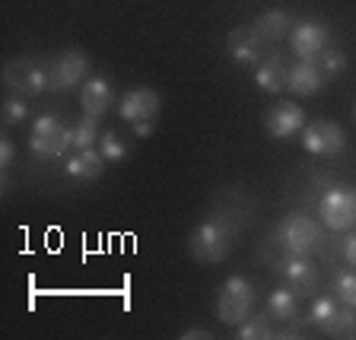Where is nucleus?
I'll list each match as a JSON object with an SVG mask.
<instances>
[{
    "label": "nucleus",
    "instance_id": "nucleus-1",
    "mask_svg": "<svg viewBox=\"0 0 356 340\" xmlns=\"http://www.w3.org/2000/svg\"><path fill=\"white\" fill-rule=\"evenodd\" d=\"M232 242H236V220H229L226 213H216L194 226L191 238H188V252L197 264H220V261H226Z\"/></svg>",
    "mask_w": 356,
    "mask_h": 340
},
{
    "label": "nucleus",
    "instance_id": "nucleus-2",
    "mask_svg": "<svg viewBox=\"0 0 356 340\" xmlns=\"http://www.w3.org/2000/svg\"><path fill=\"white\" fill-rule=\"evenodd\" d=\"M270 242L280 245V252L277 254H283V258H289V254H302L305 258V254L325 248V229H321L312 216L289 213L286 220L277 226V232L270 236Z\"/></svg>",
    "mask_w": 356,
    "mask_h": 340
},
{
    "label": "nucleus",
    "instance_id": "nucleus-3",
    "mask_svg": "<svg viewBox=\"0 0 356 340\" xmlns=\"http://www.w3.org/2000/svg\"><path fill=\"white\" fill-rule=\"evenodd\" d=\"M321 178L318 191V216L325 222V229L331 232H347L356 229V191L337 181H327V175Z\"/></svg>",
    "mask_w": 356,
    "mask_h": 340
},
{
    "label": "nucleus",
    "instance_id": "nucleus-4",
    "mask_svg": "<svg viewBox=\"0 0 356 340\" xmlns=\"http://www.w3.org/2000/svg\"><path fill=\"white\" fill-rule=\"evenodd\" d=\"M29 149L38 159H60L64 153L74 149V127H67L58 115L44 111L32 121V133H29Z\"/></svg>",
    "mask_w": 356,
    "mask_h": 340
},
{
    "label": "nucleus",
    "instance_id": "nucleus-5",
    "mask_svg": "<svg viewBox=\"0 0 356 340\" xmlns=\"http://www.w3.org/2000/svg\"><path fill=\"white\" fill-rule=\"evenodd\" d=\"M254 311V286L245 277H229L216 296V318L222 325L238 327Z\"/></svg>",
    "mask_w": 356,
    "mask_h": 340
},
{
    "label": "nucleus",
    "instance_id": "nucleus-6",
    "mask_svg": "<svg viewBox=\"0 0 356 340\" xmlns=\"http://www.w3.org/2000/svg\"><path fill=\"white\" fill-rule=\"evenodd\" d=\"M3 80L7 86H13L22 96H42L44 89H51V74L48 64L42 60H29V58H16L3 67Z\"/></svg>",
    "mask_w": 356,
    "mask_h": 340
},
{
    "label": "nucleus",
    "instance_id": "nucleus-7",
    "mask_svg": "<svg viewBox=\"0 0 356 340\" xmlns=\"http://www.w3.org/2000/svg\"><path fill=\"white\" fill-rule=\"evenodd\" d=\"M302 147L305 153L312 156H341L343 147H347V133H343V127L337 124V121H309V124L302 127Z\"/></svg>",
    "mask_w": 356,
    "mask_h": 340
},
{
    "label": "nucleus",
    "instance_id": "nucleus-8",
    "mask_svg": "<svg viewBox=\"0 0 356 340\" xmlns=\"http://www.w3.org/2000/svg\"><path fill=\"white\" fill-rule=\"evenodd\" d=\"M48 74H51V89L54 92H74L86 83L89 60L83 51L70 48V51L58 54L54 60H48Z\"/></svg>",
    "mask_w": 356,
    "mask_h": 340
},
{
    "label": "nucleus",
    "instance_id": "nucleus-9",
    "mask_svg": "<svg viewBox=\"0 0 356 340\" xmlns=\"http://www.w3.org/2000/svg\"><path fill=\"white\" fill-rule=\"evenodd\" d=\"M289 48L296 51L299 60H315L327 48V29L318 19H302L289 32Z\"/></svg>",
    "mask_w": 356,
    "mask_h": 340
},
{
    "label": "nucleus",
    "instance_id": "nucleus-10",
    "mask_svg": "<svg viewBox=\"0 0 356 340\" xmlns=\"http://www.w3.org/2000/svg\"><path fill=\"white\" fill-rule=\"evenodd\" d=\"M305 124H309V121H305V111L299 108L296 102H277L274 108L264 115V127L274 140H289V137H296V133H302Z\"/></svg>",
    "mask_w": 356,
    "mask_h": 340
},
{
    "label": "nucleus",
    "instance_id": "nucleus-11",
    "mask_svg": "<svg viewBox=\"0 0 356 340\" xmlns=\"http://www.w3.org/2000/svg\"><path fill=\"white\" fill-rule=\"evenodd\" d=\"M159 108H163V99H159V92L149 86L131 89V92H124L118 102V115L124 121H131V124H137V121H153L156 115H159Z\"/></svg>",
    "mask_w": 356,
    "mask_h": 340
},
{
    "label": "nucleus",
    "instance_id": "nucleus-12",
    "mask_svg": "<svg viewBox=\"0 0 356 340\" xmlns=\"http://www.w3.org/2000/svg\"><path fill=\"white\" fill-rule=\"evenodd\" d=\"M226 48H229V58L242 67H258L264 60V38L258 35L254 26H238L229 32L226 38Z\"/></svg>",
    "mask_w": 356,
    "mask_h": 340
},
{
    "label": "nucleus",
    "instance_id": "nucleus-13",
    "mask_svg": "<svg viewBox=\"0 0 356 340\" xmlns=\"http://www.w3.org/2000/svg\"><path fill=\"white\" fill-rule=\"evenodd\" d=\"M280 274L296 296H312V293L318 289V270H315V264H312L309 258H302V254H289L286 264L280 267Z\"/></svg>",
    "mask_w": 356,
    "mask_h": 340
},
{
    "label": "nucleus",
    "instance_id": "nucleus-14",
    "mask_svg": "<svg viewBox=\"0 0 356 340\" xmlns=\"http://www.w3.org/2000/svg\"><path fill=\"white\" fill-rule=\"evenodd\" d=\"M327 76L321 74V67L315 60H299V64L289 67V76H286V89L296 92V96H315L321 92Z\"/></svg>",
    "mask_w": 356,
    "mask_h": 340
},
{
    "label": "nucleus",
    "instance_id": "nucleus-15",
    "mask_svg": "<svg viewBox=\"0 0 356 340\" xmlns=\"http://www.w3.org/2000/svg\"><path fill=\"white\" fill-rule=\"evenodd\" d=\"M105 169V156L99 149L86 147V149H74L67 159V178L74 181H96Z\"/></svg>",
    "mask_w": 356,
    "mask_h": 340
},
{
    "label": "nucleus",
    "instance_id": "nucleus-16",
    "mask_svg": "<svg viewBox=\"0 0 356 340\" xmlns=\"http://www.w3.org/2000/svg\"><path fill=\"white\" fill-rule=\"evenodd\" d=\"M80 102H83V111H86V115H99V118H102L105 111L111 108V102H115V92H111L108 80L89 76V80L80 86Z\"/></svg>",
    "mask_w": 356,
    "mask_h": 340
},
{
    "label": "nucleus",
    "instance_id": "nucleus-17",
    "mask_svg": "<svg viewBox=\"0 0 356 340\" xmlns=\"http://www.w3.org/2000/svg\"><path fill=\"white\" fill-rule=\"evenodd\" d=\"M286 76H289V67L283 64L280 54H270V58H264L258 67H254V83H258V89H264L267 96L283 92Z\"/></svg>",
    "mask_w": 356,
    "mask_h": 340
},
{
    "label": "nucleus",
    "instance_id": "nucleus-18",
    "mask_svg": "<svg viewBox=\"0 0 356 340\" xmlns=\"http://www.w3.org/2000/svg\"><path fill=\"white\" fill-rule=\"evenodd\" d=\"M293 16L286 13V10H267L264 16H258V22H254V29H258V35L264 38V42H280L283 35H289L293 32Z\"/></svg>",
    "mask_w": 356,
    "mask_h": 340
},
{
    "label": "nucleus",
    "instance_id": "nucleus-19",
    "mask_svg": "<svg viewBox=\"0 0 356 340\" xmlns=\"http://www.w3.org/2000/svg\"><path fill=\"white\" fill-rule=\"evenodd\" d=\"M296 302H299L296 293H293L289 286H280L267 296V311H270V318L274 321H293V318H299V305Z\"/></svg>",
    "mask_w": 356,
    "mask_h": 340
},
{
    "label": "nucleus",
    "instance_id": "nucleus-20",
    "mask_svg": "<svg viewBox=\"0 0 356 340\" xmlns=\"http://www.w3.org/2000/svg\"><path fill=\"white\" fill-rule=\"evenodd\" d=\"M277 327H274V318H270V311H258V315H248V318L238 325L236 337L238 340H267V337H274Z\"/></svg>",
    "mask_w": 356,
    "mask_h": 340
},
{
    "label": "nucleus",
    "instance_id": "nucleus-21",
    "mask_svg": "<svg viewBox=\"0 0 356 340\" xmlns=\"http://www.w3.org/2000/svg\"><path fill=\"white\" fill-rule=\"evenodd\" d=\"M321 334L327 337H356V309L353 305H341L334 311V318L321 327Z\"/></svg>",
    "mask_w": 356,
    "mask_h": 340
},
{
    "label": "nucleus",
    "instance_id": "nucleus-22",
    "mask_svg": "<svg viewBox=\"0 0 356 340\" xmlns=\"http://www.w3.org/2000/svg\"><path fill=\"white\" fill-rule=\"evenodd\" d=\"M334 286V296H337V302L343 305H353L356 309V267L353 270H337L331 280Z\"/></svg>",
    "mask_w": 356,
    "mask_h": 340
},
{
    "label": "nucleus",
    "instance_id": "nucleus-23",
    "mask_svg": "<svg viewBox=\"0 0 356 340\" xmlns=\"http://www.w3.org/2000/svg\"><path fill=\"white\" fill-rule=\"evenodd\" d=\"M315 64L321 67V74L327 76V80H331V76H341L343 70H347V54L341 51V48H331V44H327L325 51L318 54V58H315Z\"/></svg>",
    "mask_w": 356,
    "mask_h": 340
},
{
    "label": "nucleus",
    "instance_id": "nucleus-24",
    "mask_svg": "<svg viewBox=\"0 0 356 340\" xmlns=\"http://www.w3.org/2000/svg\"><path fill=\"white\" fill-rule=\"evenodd\" d=\"M96 137H99V115H83L80 124L74 127V149L92 147Z\"/></svg>",
    "mask_w": 356,
    "mask_h": 340
},
{
    "label": "nucleus",
    "instance_id": "nucleus-25",
    "mask_svg": "<svg viewBox=\"0 0 356 340\" xmlns=\"http://www.w3.org/2000/svg\"><path fill=\"white\" fill-rule=\"evenodd\" d=\"M337 309H341V305H337V296H318L315 302H312V309H309V325L325 327L327 321L334 318V311Z\"/></svg>",
    "mask_w": 356,
    "mask_h": 340
},
{
    "label": "nucleus",
    "instance_id": "nucleus-26",
    "mask_svg": "<svg viewBox=\"0 0 356 340\" xmlns=\"http://www.w3.org/2000/svg\"><path fill=\"white\" fill-rule=\"evenodd\" d=\"M29 118V102L22 99V92H13V96L3 99V124L16 127Z\"/></svg>",
    "mask_w": 356,
    "mask_h": 340
},
{
    "label": "nucleus",
    "instance_id": "nucleus-27",
    "mask_svg": "<svg viewBox=\"0 0 356 340\" xmlns=\"http://www.w3.org/2000/svg\"><path fill=\"white\" fill-rule=\"evenodd\" d=\"M99 153L105 156V163H124L127 159V147L115 131H105L102 140H99Z\"/></svg>",
    "mask_w": 356,
    "mask_h": 340
},
{
    "label": "nucleus",
    "instance_id": "nucleus-28",
    "mask_svg": "<svg viewBox=\"0 0 356 340\" xmlns=\"http://www.w3.org/2000/svg\"><path fill=\"white\" fill-rule=\"evenodd\" d=\"M341 254L350 267H356V229L343 232V242H341Z\"/></svg>",
    "mask_w": 356,
    "mask_h": 340
},
{
    "label": "nucleus",
    "instance_id": "nucleus-29",
    "mask_svg": "<svg viewBox=\"0 0 356 340\" xmlns=\"http://www.w3.org/2000/svg\"><path fill=\"white\" fill-rule=\"evenodd\" d=\"M13 156H16L13 140H10V137H0V169H3V172L10 169V163H13Z\"/></svg>",
    "mask_w": 356,
    "mask_h": 340
},
{
    "label": "nucleus",
    "instance_id": "nucleus-30",
    "mask_svg": "<svg viewBox=\"0 0 356 340\" xmlns=\"http://www.w3.org/2000/svg\"><path fill=\"white\" fill-rule=\"evenodd\" d=\"M153 121H137V124H134V133H137V137H140V140H147V137H153Z\"/></svg>",
    "mask_w": 356,
    "mask_h": 340
},
{
    "label": "nucleus",
    "instance_id": "nucleus-31",
    "mask_svg": "<svg viewBox=\"0 0 356 340\" xmlns=\"http://www.w3.org/2000/svg\"><path fill=\"white\" fill-rule=\"evenodd\" d=\"M181 337L185 340H207L210 331H204V327H188V331H181Z\"/></svg>",
    "mask_w": 356,
    "mask_h": 340
},
{
    "label": "nucleus",
    "instance_id": "nucleus-32",
    "mask_svg": "<svg viewBox=\"0 0 356 340\" xmlns=\"http://www.w3.org/2000/svg\"><path fill=\"white\" fill-rule=\"evenodd\" d=\"M353 118H356V105H353Z\"/></svg>",
    "mask_w": 356,
    "mask_h": 340
}]
</instances>
